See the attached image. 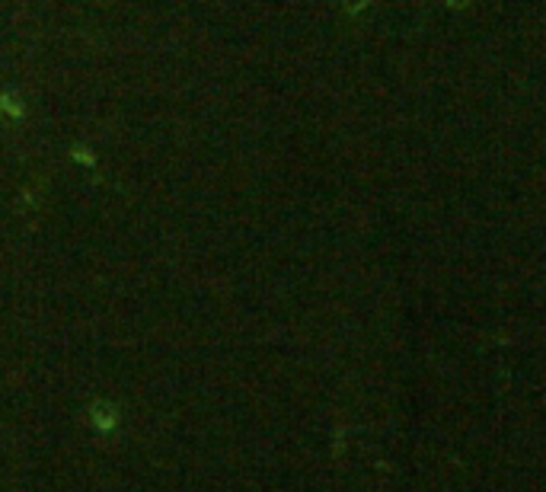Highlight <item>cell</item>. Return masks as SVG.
Returning a JSON list of instances; mask_svg holds the SVG:
<instances>
[{
    "instance_id": "obj_1",
    "label": "cell",
    "mask_w": 546,
    "mask_h": 492,
    "mask_svg": "<svg viewBox=\"0 0 546 492\" xmlns=\"http://www.w3.org/2000/svg\"><path fill=\"white\" fill-rule=\"evenodd\" d=\"M90 422H93L96 431H115L118 429V406L109 403V399H100V403L90 406Z\"/></svg>"
},
{
    "instance_id": "obj_2",
    "label": "cell",
    "mask_w": 546,
    "mask_h": 492,
    "mask_svg": "<svg viewBox=\"0 0 546 492\" xmlns=\"http://www.w3.org/2000/svg\"><path fill=\"white\" fill-rule=\"evenodd\" d=\"M0 112H4L6 119L19 122V119L26 115V103L19 100L16 93H10V90H6V93H0Z\"/></svg>"
},
{
    "instance_id": "obj_3",
    "label": "cell",
    "mask_w": 546,
    "mask_h": 492,
    "mask_svg": "<svg viewBox=\"0 0 546 492\" xmlns=\"http://www.w3.org/2000/svg\"><path fill=\"white\" fill-rule=\"evenodd\" d=\"M70 157H74V163H80V167H87V169L96 167V157L90 154L87 147H74V150H70Z\"/></svg>"
},
{
    "instance_id": "obj_4",
    "label": "cell",
    "mask_w": 546,
    "mask_h": 492,
    "mask_svg": "<svg viewBox=\"0 0 546 492\" xmlns=\"http://www.w3.org/2000/svg\"><path fill=\"white\" fill-rule=\"evenodd\" d=\"M367 6V0H345V10L348 13H358V10H364Z\"/></svg>"
},
{
    "instance_id": "obj_5",
    "label": "cell",
    "mask_w": 546,
    "mask_h": 492,
    "mask_svg": "<svg viewBox=\"0 0 546 492\" xmlns=\"http://www.w3.org/2000/svg\"><path fill=\"white\" fill-rule=\"evenodd\" d=\"M447 4H457V0H447Z\"/></svg>"
}]
</instances>
